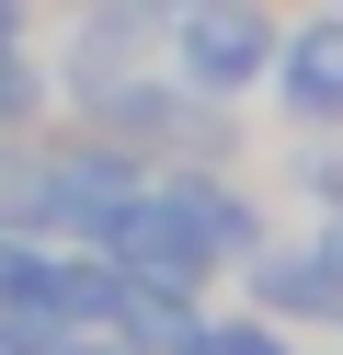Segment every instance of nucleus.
Here are the masks:
<instances>
[{"label": "nucleus", "instance_id": "1", "mask_svg": "<svg viewBox=\"0 0 343 355\" xmlns=\"http://www.w3.org/2000/svg\"><path fill=\"white\" fill-rule=\"evenodd\" d=\"M274 0H183L160 12V69L206 103H252L263 92V58H274Z\"/></svg>", "mask_w": 343, "mask_h": 355}, {"label": "nucleus", "instance_id": "2", "mask_svg": "<svg viewBox=\"0 0 343 355\" xmlns=\"http://www.w3.org/2000/svg\"><path fill=\"white\" fill-rule=\"evenodd\" d=\"M46 69H58V115H80V103H103L114 80L160 69V12L149 0H58Z\"/></svg>", "mask_w": 343, "mask_h": 355}, {"label": "nucleus", "instance_id": "3", "mask_svg": "<svg viewBox=\"0 0 343 355\" xmlns=\"http://www.w3.org/2000/svg\"><path fill=\"white\" fill-rule=\"evenodd\" d=\"M229 286H240L263 321H286V332H343V263H332V241H320V218H274L240 252Z\"/></svg>", "mask_w": 343, "mask_h": 355}, {"label": "nucleus", "instance_id": "4", "mask_svg": "<svg viewBox=\"0 0 343 355\" xmlns=\"http://www.w3.org/2000/svg\"><path fill=\"white\" fill-rule=\"evenodd\" d=\"M103 263H126V275H149V286H195V298H218V252H206V230L183 218V195H172V172H137V195L103 218V241H91Z\"/></svg>", "mask_w": 343, "mask_h": 355}, {"label": "nucleus", "instance_id": "5", "mask_svg": "<svg viewBox=\"0 0 343 355\" xmlns=\"http://www.w3.org/2000/svg\"><path fill=\"white\" fill-rule=\"evenodd\" d=\"M252 103H274L286 138H343V12L332 0H309V12L274 24V58H263Z\"/></svg>", "mask_w": 343, "mask_h": 355}, {"label": "nucleus", "instance_id": "6", "mask_svg": "<svg viewBox=\"0 0 343 355\" xmlns=\"http://www.w3.org/2000/svg\"><path fill=\"white\" fill-rule=\"evenodd\" d=\"M80 332V298H69V241L46 230H0V355H58Z\"/></svg>", "mask_w": 343, "mask_h": 355}, {"label": "nucleus", "instance_id": "7", "mask_svg": "<svg viewBox=\"0 0 343 355\" xmlns=\"http://www.w3.org/2000/svg\"><path fill=\"white\" fill-rule=\"evenodd\" d=\"M35 126H58V69L35 35H12L0 46V138H35Z\"/></svg>", "mask_w": 343, "mask_h": 355}, {"label": "nucleus", "instance_id": "8", "mask_svg": "<svg viewBox=\"0 0 343 355\" xmlns=\"http://www.w3.org/2000/svg\"><path fill=\"white\" fill-rule=\"evenodd\" d=\"M183 355H297V332L286 321H263V309H252V298H206L195 309V332H183Z\"/></svg>", "mask_w": 343, "mask_h": 355}, {"label": "nucleus", "instance_id": "9", "mask_svg": "<svg viewBox=\"0 0 343 355\" xmlns=\"http://www.w3.org/2000/svg\"><path fill=\"white\" fill-rule=\"evenodd\" d=\"M35 207V138H0V230H23Z\"/></svg>", "mask_w": 343, "mask_h": 355}, {"label": "nucleus", "instance_id": "10", "mask_svg": "<svg viewBox=\"0 0 343 355\" xmlns=\"http://www.w3.org/2000/svg\"><path fill=\"white\" fill-rule=\"evenodd\" d=\"M58 355H137V344H114V332H69Z\"/></svg>", "mask_w": 343, "mask_h": 355}, {"label": "nucleus", "instance_id": "11", "mask_svg": "<svg viewBox=\"0 0 343 355\" xmlns=\"http://www.w3.org/2000/svg\"><path fill=\"white\" fill-rule=\"evenodd\" d=\"M12 35H35V0H0V46H12Z\"/></svg>", "mask_w": 343, "mask_h": 355}, {"label": "nucleus", "instance_id": "12", "mask_svg": "<svg viewBox=\"0 0 343 355\" xmlns=\"http://www.w3.org/2000/svg\"><path fill=\"white\" fill-rule=\"evenodd\" d=\"M297 355H343V332H332V344H297Z\"/></svg>", "mask_w": 343, "mask_h": 355}, {"label": "nucleus", "instance_id": "13", "mask_svg": "<svg viewBox=\"0 0 343 355\" xmlns=\"http://www.w3.org/2000/svg\"><path fill=\"white\" fill-rule=\"evenodd\" d=\"M149 12H183V0H149Z\"/></svg>", "mask_w": 343, "mask_h": 355}, {"label": "nucleus", "instance_id": "14", "mask_svg": "<svg viewBox=\"0 0 343 355\" xmlns=\"http://www.w3.org/2000/svg\"><path fill=\"white\" fill-rule=\"evenodd\" d=\"M332 12H343V0H332Z\"/></svg>", "mask_w": 343, "mask_h": 355}]
</instances>
